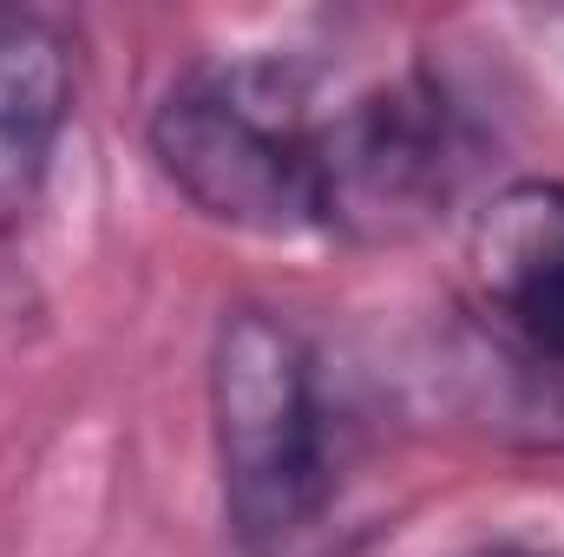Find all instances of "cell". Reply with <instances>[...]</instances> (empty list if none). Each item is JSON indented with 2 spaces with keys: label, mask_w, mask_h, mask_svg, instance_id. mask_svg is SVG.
<instances>
[{
  "label": "cell",
  "mask_w": 564,
  "mask_h": 557,
  "mask_svg": "<svg viewBox=\"0 0 564 557\" xmlns=\"http://www.w3.org/2000/svg\"><path fill=\"white\" fill-rule=\"evenodd\" d=\"M322 79L302 59H210L171 79L144 119L151 164L210 223L250 237L315 230Z\"/></svg>",
  "instance_id": "obj_1"
},
{
  "label": "cell",
  "mask_w": 564,
  "mask_h": 557,
  "mask_svg": "<svg viewBox=\"0 0 564 557\" xmlns=\"http://www.w3.org/2000/svg\"><path fill=\"white\" fill-rule=\"evenodd\" d=\"M210 439L243 557H295L335 499L322 361L276 308H230L210 335Z\"/></svg>",
  "instance_id": "obj_2"
},
{
  "label": "cell",
  "mask_w": 564,
  "mask_h": 557,
  "mask_svg": "<svg viewBox=\"0 0 564 557\" xmlns=\"http://www.w3.org/2000/svg\"><path fill=\"white\" fill-rule=\"evenodd\" d=\"M486 157V125L466 92L408 66L348 92L315 132V230L341 243H408L433 230Z\"/></svg>",
  "instance_id": "obj_3"
},
{
  "label": "cell",
  "mask_w": 564,
  "mask_h": 557,
  "mask_svg": "<svg viewBox=\"0 0 564 557\" xmlns=\"http://www.w3.org/2000/svg\"><path fill=\"white\" fill-rule=\"evenodd\" d=\"M466 288L525 354L564 361V184L519 177L466 223Z\"/></svg>",
  "instance_id": "obj_4"
},
{
  "label": "cell",
  "mask_w": 564,
  "mask_h": 557,
  "mask_svg": "<svg viewBox=\"0 0 564 557\" xmlns=\"http://www.w3.org/2000/svg\"><path fill=\"white\" fill-rule=\"evenodd\" d=\"M79 92V46L53 13L0 7V237L26 223Z\"/></svg>",
  "instance_id": "obj_5"
},
{
  "label": "cell",
  "mask_w": 564,
  "mask_h": 557,
  "mask_svg": "<svg viewBox=\"0 0 564 557\" xmlns=\"http://www.w3.org/2000/svg\"><path fill=\"white\" fill-rule=\"evenodd\" d=\"M459 557H552V551H539V545H512V538H499V545H473V551H459Z\"/></svg>",
  "instance_id": "obj_6"
}]
</instances>
